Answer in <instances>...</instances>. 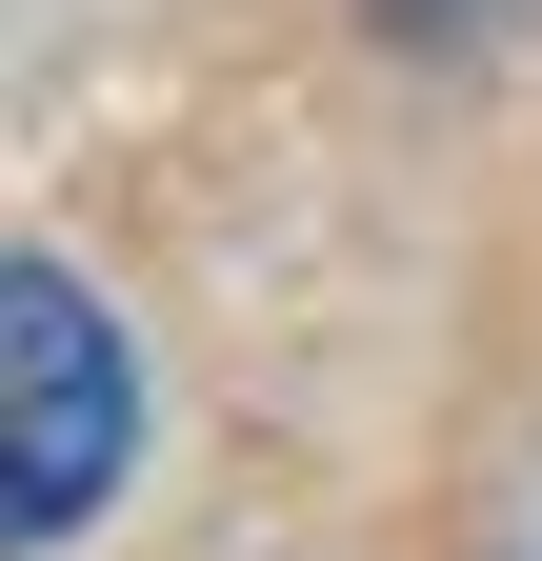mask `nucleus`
<instances>
[{
    "label": "nucleus",
    "mask_w": 542,
    "mask_h": 561,
    "mask_svg": "<svg viewBox=\"0 0 542 561\" xmlns=\"http://www.w3.org/2000/svg\"><path fill=\"white\" fill-rule=\"evenodd\" d=\"M121 461H142V362H121L101 280L0 241V561L81 541L121 502Z\"/></svg>",
    "instance_id": "nucleus-1"
},
{
    "label": "nucleus",
    "mask_w": 542,
    "mask_h": 561,
    "mask_svg": "<svg viewBox=\"0 0 542 561\" xmlns=\"http://www.w3.org/2000/svg\"><path fill=\"white\" fill-rule=\"evenodd\" d=\"M402 21H422V41H442V21H462V0H402Z\"/></svg>",
    "instance_id": "nucleus-2"
}]
</instances>
